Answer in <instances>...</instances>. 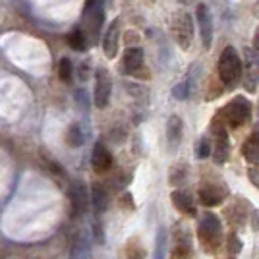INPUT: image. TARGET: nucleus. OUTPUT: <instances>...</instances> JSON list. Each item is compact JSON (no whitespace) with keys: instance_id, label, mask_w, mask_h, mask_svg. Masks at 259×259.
Segmentation results:
<instances>
[{"instance_id":"f257e3e1","label":"nucleus","mask_w":259,"mask_h":259,"mask_svg":"<svg viewBox=\"0 0 259 259\" xmlns=\"http://www.w3.org/2000/svg\"><path fill=\"white\" fill-rule=\"evenodd\" d=\"M217 74H219L221 83L227 89H234L242 81L244 62H242L240 54L232 45H227L223 49V53L219 56V62H217Z\"/></svg>"},{"instance_id":"f03ea898","label":"nucleus","mask_w":259,"mask_h":259,"mask_svg":"<svg viewBox=\"0 0 259 259\" xmlns=\"http://www.w3.org/2000/svg\"><path fill=\"white\" fill-rule=\"evenodd\" d=\"M251 112H253L251 103H249L246 97L238 95V97H234L232 101H228L227 105L223 107V110L217 114V118L221 120L227 128L238 130V128H242V126H246V124H249Z\"/></svg>"},{"instance_id":"7ed1b4c3","label":"nucleus","mask_w":259,"mask_h":259,"mask_svg":"<svg viewBox=\"0 0 259 259\" xmlns=\"http://www.w3.org/2000/svg\"><path fill=\"white\" fill-rule=\"evenodd\" d=\"M197 238L207 253H215L223 244V225L221 219L213 213H205L197 225Z\"/></svg>"},{"instance_id":"20e7f679","label":"nucleus","mask_w":259,"mask_h":259,"mask_svg":"<svg viewBox=\"0 0 259 259\" xmlns=\"http://www.w3.org/2000/svg\"><path fill=\"white\" fill-rule=\"evenodd\" d=\"M120 72L136 79L147 81L151 77L149 68L145 66V53L141 47H128L122 54V62H120Z\"/></svg>"},{"instance_id":"39448f33","label":"nucleus","mask_w":259,"mask_h":259,"mask_svg":"<svg viewBox=\"0 0 259 259\" xmlns=\"http://www.w3.org/2000/svg\"><path fill=\"white\" fill-rule=\"evenodd\" d=\"M170 31L176 45L182 49V51H190V47L194 43V18L188 14V12H176L172 18V25H170Z\"/></svg>"},{"instance_id":"423d86ee","label":"nucleus","mask_w":259,"mask_h":259,"mask_svg":"<svg viewBox=\"0 0 259 259\" xmlns=\"http://www.w3.org/2000/svg\"><path fill=\"white\" fill-rule=\"evenodd\" d=\"M211 132L215 136L213 140V161L217 164H225L230 157V140H228V128L219 118L213 120Z\"/></svg>"},{"instance_id":"0eeeda50","label":"nucleus","mask_w":259,"mask_h":259,"mask_svg":"<svg viewBox=\"0 0 259 259\" xmlns=\"http://www.w3.org/2000/svg\"><path fill=\"white\" fill-rule=\"evenodd\" d=\"M195 20H197V27H199V37H201L203 49H211L215 27H213V14H211L207 4H197V8H195Z\"/></svg>"},{"instance_id":"6e6552de","label":"nucleus","mask_w":259,"mask_h":259,"mask_svg":"<svg viewBox=\"0 0 259 259\" xmlns=\"http://www.w3.org/2000/svg\"><path fill=\"white\" fill-rule=\"evenodd\" d=\"M246 62H244V74H242V83L248 93H253L259 83V54L253 49L246 47Z\"/></svg>"},{"instance_id":"1a4fd4ad","label":"nucleus","mask_w":259,"mask_h":259,"mask_svg":"<svg viewBox=\"0 0 259 259\" xmlns=\"http://www.w3.org/2000/svg\"><path fill=\"white\" fill-rule=\"evenodd\" d=\"M197 197H199V203H201V205L217 207V205H221L228 197V190L225 184L205 182V184H201V188H199V192H197Z\"/></svg>"},{"instance_id":"9d476101","label":"nucleus","mask_w":259,"mask_h":259,"mask_svg":"<svg viewBox=\"0 0 259 259\" xmlns=\"http://www.w3.org/2000/svg\"><path fill=\"white\" fill-rule=\"evenodd\" d=\"M110 93H112V81L110 74L105 68H99L95 72V93H93V103L97 108H105L110 103Z\"/></svg>"},{"instance_id":"9b49d317","label":"nucleus","mask_w":259,"mask_h":259,"mask_svg":"<svg viewBox=\"0 0 259 259\" xmlns=\"http://www.w3.org/2000/svg\"><path fill=\"white\" fill-rule=\"evenodd\" d=\"M120 33H122V18H114L108 23L107 31L103 35V53L107 58H116L118 54V43H120Z\"/></svg>"},{"instance_id":"f8f14e48","label":"nucleus","mask_w":259,"mask_h":259,"mask_svg":"<svg viewBox=\"0 0 259 259\" xmlns=\"http://www.w3.org/2000/svg\"><path fill=\"white\" fill-rule=\"evenodd\" d=\"M112 162H114L112 161V153L108 151V147H105L101 141H97L93 151H91V166H93V170L99 174L108 172L112 168Z\"/></svg>"},{"instance_id":"ddd939ff","label":"nucleus","mask_w":259,"mask_h":259,"mask_svg":"<svg viewBox=\"0 0 259 259\" xmlns=\"http://www.w3.org/2000/svg\"><path fill=\"white\" fill-rule=\"evenodd\" d=\"M170 199H172V205L176 207V211H178L180 215H186V217L197 215L194 197L188 194V192H184V190H174L172 195H170Z\"/></svg>"},{"instance_id":"4468645a","label":"nucleus","mask_w":259,"mask_h":259,"mask_svg":"<svg viewBox=\"0 0 259 259\" xmlns=\"http://www.w3.org/2000/svg\"><path fill=\"white\" fill-rule=\"evenodd\" d=\"M242 155H244V159H246L251 166H257L259 168V124H255V128L249 134V138L244 141V145H242Z\"/></svg>"},{"instance_id":"2eb2a0df","label":"nucleus","mask_w":259,"mask_h":259,"mask_svg":"<svg viewBox=\"0 0 259 259\" xmlns=\"http://www.w3.org/2000/svg\"><path fill=\"white\" fill-rule=\"evenodd\" d=\"M89 203H91L95 213H105V209L108 207V194L105 192V188H103L101 184H93V186H91Z\"/></svg>"},{"instance_id":"dca6fc26","label":"nucleus","mask_w":259,"mask_h":259,"mask_svg":"<svg viewBox=\"0 0 259 259\" xmlns=\"http://www.w3.org/2000/svg\"><path fill=\"white\" fill-rule=\"evenodd\" d=\"M192 255H194V248L188 240V234L176 238L174 246L170 248V259H192Z\"/></svg>"},{"instance_id":"f3484780","label":"nucleus","mask_w":259,"mask_h":259,"mask_svg":"<svg viewBox=\"0 0 259 259\" xmlns=\"http://www.w3.org/2000/svg\"><path fill=\"white\" fill-rule=\"evenodd\" d=\"M182 132H184V124L180 116H170L168 118V126H166V138H168V143L170 147L176 149L178 143L182 140Z\"/></svg>"},{"instance_id":"a211bd4d","label":"nucleus","mask_w":259,"mask_h":259,"mask_svg":"<svg viewBox=\"0 0 259 259\" xmlns=\"http://www.w3.org/2000/svg\"><path fill=\"white\" fill-rule=\"evenodd\" d=\"M70 197H72V205H74V209L77 211V215L85 213L87 205H89V197H87L85 190H83L81 184H74V188H72V192H70Z\"/></svg>"},{"instance_id":"6ab92c4d","label":"nucleus","mask_w":259,"mask_h":259,"mask_svg":"<svg viewBox=\"0 0 259 259\" xmlns=\"http://www.w3.org/2000/svg\"><path fill=\"white\" fill-rule=\"evenodd\" d=\"M83 141H85V136H83V130L79 124H72L68 132H66V143L70 145V147H79V145H83Z\"/></svg>"},{"instance_id":"aec40b11","label":"nucleus","mask_w":259,"mask_h":259,"mask_svg":"<svg viewBox=\"0 0 259 259\" xmlns=\"http://www.w3.org/2000/svg\"><path fill=\"white\" fill-rule=\"evenodd\" d=\"M68 43L74 51H85L87 49V37L85 31H81L79 27H76L74 31L68 35Z\"/></svg>"},{"instance_id":"412c9836","label":"nucleus","mask_w":259,"mask_h":259,"mask_svg":"<svg viewBox=\"0 0 259 259\" xmlns=\"http://www.w3.org/2000/svg\"><path fill=\"white\" fill-rule=\"evenodd\" d=\"M58 77L64 83H72V79H74V66H72L70 58H60V62H58Z\"/></svg>"},{"instance_id":"4be33fe9","label":"nucleus","mask_w":259,"mask_h":259,"mask_svg":"<svg viewBox=\"0 0 259 259\" xmlns=\"http://www.w3.org/2000/svg\"><path fill=\"white\" fill-rule=\"evenodd\" d=\"M209 155H213V143H211V140L207 136H203V138H199L197 143H195V157L203 161Z\"/></svg>"},{"instance_id":"5701e85b","label":"nucleus","mask_w":259,"mask_h":259,"mask_svg":"<svg viewBox=\"0 0 259 259\" xmlns=\"http://www.w3.org/2000/svg\"><path fill=\"white\" fill-rule=\"evenodd\" d=\"M166 230L164 228H159L157 232V242H155V259H164L166 257Z\"/></svg>"},{"instance_id":"b1692460","label":"nucleus","mask_w":259,"mask_h":259,"mask_svg":"<svg viewBox=\"0 0 259 259\" xmlns=\"http://www.w3.org/2000/svg\"><path fill=\"white\" fill-rule=\"evenodd\" d=\"M70 259H89V248H87V242L83 238H76V242L72 246Z\"/></svg>"},{"instance_id":"393cba45","label":"nucleus","mask_w":259,"mask_h":259,"mask_svg":"<svg viewBox=\"0 0 259 259\" xmlns=\"http://www.w3.org/2000/svg\"><path fill=\"white\" fill-rule=\"evenodd\" d=\"M126 257L128 259H143L145 257V249L138 240H130L126 246Z\"/></svg>"},{"instance_id":"a878e982","label":"nucleus","mask_w":259,"mask_h":259,"mask_svg":"<svg viewBox=\"0 0 259 259\" xmlns=\"http://www.w3.org/2000/svg\"><path fill=\"white\" fill-rule=\"evenodd\" d=\"M190 93H192V83H190V79H184L182 83H178V85L172 89V95L178 99V101L190 99Z\"/></svg>"},{"instance_id":"bb28decb","label":"nucleus","mask_w":259,"mask_h":259,"mask_svg":"<svg viewBox=\"0 0 259 259\" xmlns=\"http://www.w3.org/2000/svg\"><path fill=\"white\" fill-rule=\"evenodd\" d=\"M186 176H188V168L176 166V168H172V172H170V182H172L174 186H182Z\"/></svg>"},{"instance_id":"cd10ccee","label":"nucleus","mask_w":259,"mask_h":259,"mask_svg":"<svg viewBox=\"0 0 259 259\" xmlns=\"http://www.w3.org/2000/svg\"><path fill=\"white\" fill-rule=\"evenodd\" d=\"M240 249H242V242H240V238L232 232V234L228 236V253L236 255V253H240Z\"/></svg>"},{"instance_id":"c85d7f7f","label":"nucleus","mask_w":259,"mask_h":259,"mask_svg":"<svg viewBox=\"0 0 259 259\" xmlns=\"http://www.w3.org/2000/svg\"><path fill=\"white\" fill-rule=\"evenodd\" d=\"M248 178H249V182L253 184V186L259 190V168H257V166H249V168H248Z\"/></svg>"},{"instance_id":"c756f323","label":"nucleus","mask_w":259,"mask_h":259,"mask_svg":"<svg viewBox=\"0 0 259 259\" xmlns=\"http://www.w3.org/2000/svg\"><path fill=\"white\" fill-rule=\"evenodd\" d=\"M251 49L259 54V27L255 29V35H253V45H251Z\"/></svg>"},{"instance_id":"7c9ffc66","label":"nucleus","mask_w":259,"mask_h":259,"mask_svg":"<svg viewBox=\"0 0 259 259\" xmlns=\"http://www.w3.org/2000/svg\"><path fill=\"white\" fill-rule=\"evenodd\" d=\"M251 227H253V230H259V211H253V217H251Z\"/></svg>"},{"instance_id":"2f4dec72","label":"nucleus","mask_w":259,"mask_h":259,"mask_svg":"<svg viewBox=\"0 0 259 259\" xmlns=\"http://www.w3.org/2000/svg\"><path fill=\"white\" fill-rule=\"evenodd\" d=\"M180 4H188V2H192V0H178Z\"/></svg>"},{"instance_id":"473e14b6","label":"nucleus","mask_w":259,"mask_h":259,"mask_svg":"<svg viewBox=\"0 0 259 259\" xmlns=\"http://www.w3.org/2000/svg\"><path fill=\"white\" fill-rule=\"evenodd\" d=\"M230 259H234V257H230Z\"/></svg>"}]
</instances>
